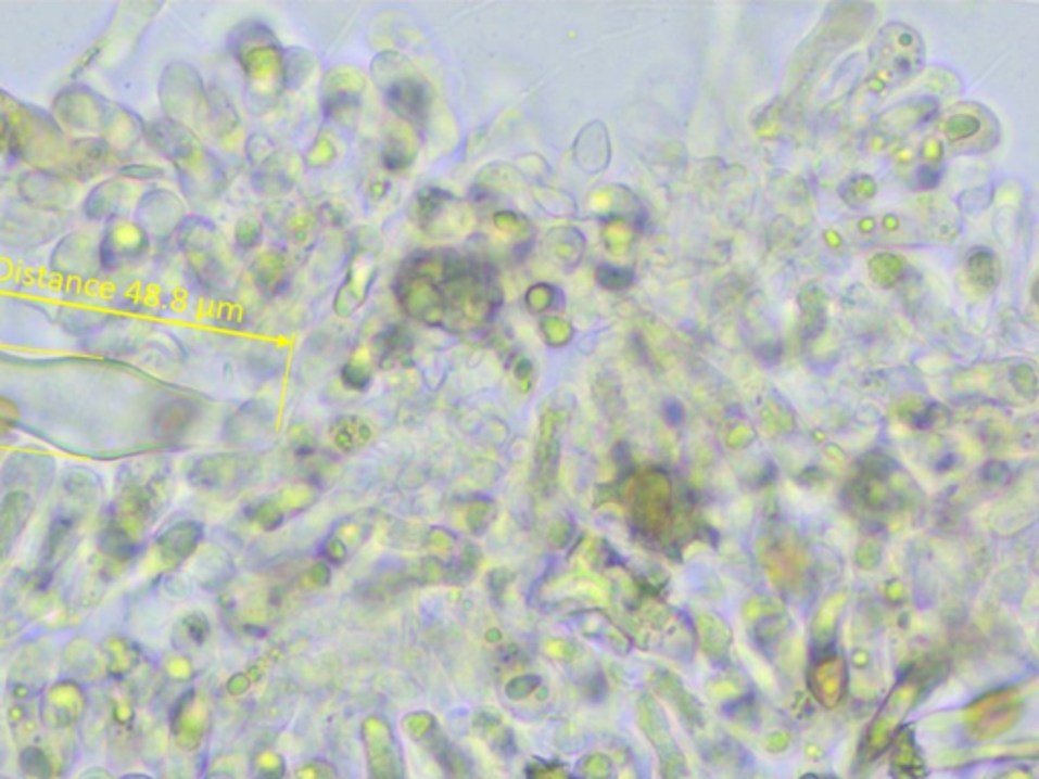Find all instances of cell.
Returning <instances> with one entry per match:
<instances>
[{
    "mask_svg": "<svg viewBox=\"0 0 1039 779\" xmlns=\"http://www.w3.org/2000/svg\"><path fill=\"white\" fill-rule=\"evenodd\" d=\"M4 755H7V748H4V739H2V732H0V765L4 762Z\"/></svg>",
    "mask_w": 1039,
    "mask_h": 779,
    "instance_id": "obj_34",
    "label": "cell"
},
{
    "mask_svg": "<svg viewBox=\"0 0 1039 779\" xmlns=\"http://www.w3.org/2000/svg\"><path fill=\"white\" fill-rule=\"evenodd\" d=\"M163 668L165 672L175 678V680H183L189 676V662L181 654H169L165 655L163 660Z\"/></svg>",
    "mask_w": 1039,
    "mask_h": 779,
    "instance_id": "obj_30",
    "label": "cell"
},
{
    "mask_svg": "<svg viewBox=\"0 0 1039 779\" xmlns=\"http://www.w3.org/2000/svg\"><path fill=\"white\" fill-rule=\"evenodd\" d=\"M413 345H415V340H413L410 331L404 325H398V323H392L376 337V347H378L382 359L404 358V356L410 354Z\"/></svg>",
    "mask_w": 1039,
    "mask_h": 779,
    "instance_id": "obj_20",
    "label": "cell"
},
{
    "mask_svg": "<svg viewBox=\"0 0 1039 779\" xmlns=\"http://www.w3.org/2000/svg\"><path fill=\"white\" fill-rule=\"evenodd\" d=\"M413 209L420 230L433 240L455 238L471 224V209L467 203L445 189H420Z\"/></svg>",
    "mask_w": 1039,
    "mask_h": 779,
    "instance_id": "obj_5",
    "label": "cell"
},
{
    "mask_svg": "<svg viewBox=\"0 0 1039 779\" xmlns=\"http://www.w3.org/2000/svg\"><path fill=\"white\" fill-rule=\"evenodd\" d=\"M121 779H151V778H147V776H140V774H130V776H125V778H121Z\"/></svg>",
    "mask_w": 1039,
    "mask_h": 779,
    "instance_id": "obj_35",
    "label": "cell"
},
{
    "mask_svg": "<svg viewBox=\"0 0 1039 779\" xmlns=\"http://www.w3.org/2000/svg\"><path fill=\"white\" fill-rule=\"evenodd\" d=\"M595 274H597V282L609 291H623L634 282V272L621 266L599 265Z\"/></svg>",
    "mask_w": 1039,
    "mask_h": 779,
    "instance_id": "obj_26",
    "label": "cell"
},
{
    "mask_svg": "<svg viewBox=\"0 0 1039 779\" xmlns=\"http://www.w3.org/2000/svg\"><path fill=\"white\" fill-rule=\"evenodd\" d=\"M514 374L518 375V378L532 375V361L524 358V356H516V358H514Z\"/></svg>",
    "mask_w": 1039,
    "mask_h": 779,
    "instance_id": "obj_32",
    "label": "cell"
},
{
    "mask_svg": "<svg viewBox=\"0 0 1039 779\" xmlns=\"http://www.w3.org/2000/svg\"><path fill=\"white\" fill-rule=\"evenodd\" d=\"M159 510L161 496L153 482L135 475L121 482L98 531V550L109 566H125L139 554Z\"/></svg>",
    "mask_w": 1039,
    "mask_h": 779,
    "instance_id": "obj_2",
    "label": "cell"
},
{
    "mask_svg": "<svg viewBox=\"0 0 1039 779\" xmlns=\"http://www.w3.org/2000/svg\"><path fill=\"white\" fill-rule=\"evenodd\" d=\"M541 331H543L544 342L548 343L550 347H560V345H567L571 342L573 337V329L562 321L559 317H544L543 323H541Z\"/></svg>",
    "mask_w": 1039,
    "mask_h": 779,
    "instance_id": "obj_27",
    "label": "cell"
},
{
    "mask_svg": "<svg viewBox=\"0 0 1039 779\" xmlns=\"http://www.w3.org/2000/svg\"><path fill=\"white\" fill-rule=\"evenodd\" d=\"M392 289L410 319L449 333L492 325L504 303L496 265L480 254L453 248L410 254Z\"/></svg>",
    "mask_w": 1039,
    "mask_h": 779,
    "instance_id": "obj_1",
    "label": "cell"
},
{
    "mask_svg": "<svg viewBox=\"0 0 1039 779\" xmlns=\"http://www.w3.org/2000/svg\"><path fill=\"white\" fill-rule=\"evenodd\" d=\"M63 666L72 674L74 680H92L104 668L100 648L93 646L90 639H72L63 652Z\"/></svg>",
    "mask_w": 1039,
    "mask_h": 779,
    "instance_id": "obj_15",
    "label": "cell"
},
{
    "mask_svg": "<svg viewBox=\"0 0 1039 779\" xmlns=\"http://www.w3.org/2000/svg\"><path fill=\"white\" fill-rule=\"evenodd\" d=\"M230 48L236 62L240 63L261 100L277 98L282 86L284 48L280 46L273 29L256 18L242 21L230 37Z\"/></svg>",
    "mask_w": 1039,
    "mask_h": 779,
    "instance_id": "obj_4",
    "label": "cell"
},
{
    "mask_svg": "<svg viewBox=\"0 0 1039 779\" xmlns=\"http://www.w3.org/2000/svg\"><path fill=\"white\" fill-rule=\"evenodd\" d=\"M205 636H207V622L203 620L202 615H187L179 624L175 625L173 639H175L177 646H183V643L200 646Z\"/></svg>",
    "mask_w": 1039,
    "mask_h": 779,
    "instance_id": "obj_24",
    "label": "cell"
},
{
    "mask_svg": "<svg viewBox=\"0 0 1039 779\" xmlns=\"http://www.w3.org/2000/svg\"><path fill=\"white\" fill-rule=\"evenodd\" d=\"M86 711L88 694L74 678H63L47 686L37 706L41 723L51 731H63L78 725Z\"/></svg>",
    "mask_w": 1039,
    "mask_h": 779,
    "instance_id": "obj_8",
    "label": "cell"
},
{
    "mask_svg": "<svg viewBox=\"0 0 1039 779\" xmlns=\"http://www.w3.org/2000/svg\"><path fill=\"white\" fill-rule=\"evenodd\" d=\"M79 779H112V776H110L106 769H102V767H92V769L84 771V774L79 776Z\"/></svg>",
    "mask_w": 1039,
    "mask_h": 779,
    "instance_id": "obj_33",
    "label": "cell"
},
{
    "mask_svg": "<svg viewBox=\"0 0 1039 779\" xmlns=\"http://www.w3.org/2000/svg\"><path fill=\"white\" fill-rule=\"evenodd\" d=\"M313 55L305 49H284V62H282V86L284 88H299L305 84L313 72Z\"/></svg>",
    "mask_w": 1039,
    "mask_h": 779,
    "instance_id": "obj_21",
    "label": "cell"
},
{
    "mask_svg": "<svg viewBox=\"0 0 1039 779\" xmlns=\"http://www.w3.org/2000/svg\"><path fill=\"white\" fill-rule=\"evenodd\" d=\"M100 482L88 473H72L63 480L62 496L58 501L55 514L63 515L76 524H84L98 508Z\"/></svg>",
    "mask_w": 1039,
    "mask_h": 779,
    "instance_id": "obj_11",
    "label": "cell"
},
{
    "mask_svg": "<svg viewBox=\"0 0 1039 779\" xmlns=\"http://www.w3.org/2000/svg\"><path fill=\"white\" fill-rule=\"evenodd\" d=\"M378 254L380 242L370 232H359L352 252V260L347 266L345 279L333 301V309L340 317H350L356 312L372 291L376 274H378Z\"/></svg>",
    "mask_w": 1039,
    "mask_h": 779,
    "instance_id": "obj_6",
    "label": "cell"
},
{
    "mask_svg": "<svg viewBox=\"0 0 1039 779\" xmlns=\"http://www.w3.org/2000/svg\"><path fill=\"white\" fill-rule=\"evenodd\" d=\"M254 279L261 286V291H264V295H279L291 279V268L287 263V256L277 250L264 252L263 256L256 258Z\"/></svg>",
    "mask_w": 1039,
    "mask_h": 779,
    "instance_id": "obj_17",
    "label": "cell"
},
{
    "mask_svg": "<svg viewBox=\"0 0 1039 779\" xmlns=\"http://www.w3.org/2000/svg\"><path fill=\"white\" fill-rule=\"evenodd\" d=\"M18 765L23 774L31 779H53L55 764L47 749L41 745H27L18 753Z\"/></svg>",
    "mask_w": 1039,
    "mask_h": 779,
    "instance_id": "obj_22",
    "label": "cell"
},
{
    "mask_svg": "<svg viewBox=\"0 0 1039 779\" xmlns=\"http://www.w3.org/2000/svg\"><path fill=\"white\" fill-rule=\"evenodd\" d=\"M263 240V224L256 219L244 218L238 221L236 242L240 248L250 250L258 246Z\"/></svg>",
    "mask_w": 1039,
    "mask_h": 779,
    "instance_id": "obj_28",
    "label": "cell"
},
{
    "mask_svg": "<svg viewBox=\"0 0 1039 779\" xmlns=\"http://www.w3.org/2000/svg\"><path fill=\"white\" fill-rule=\"evenodd\" d=\"M79 545V524L63 518V515L53 514L49 526H47L46 538L39 550V561L33 573V589L43 591L53 577L60 573L65 562L69 561L76 552Z\"/></svg>",
    "mask_w": 1039,
    "mask_h": 779,
    "instance_id": "obj_7",
    "label": "cell"
},
{
    "mask_svg": "<svg viewBox=\"0 0 1039 779\" xmlns=\"http://www.w3.org/2000/svg\"><path fill=\"white\" fill-rule=\"evenodd\" d=\"M370 76L389 106L404 125L415 128L429 120L433 106V88L415 63L398 51L378 53L370 65Z\"/></svg>",
    "mask_w": 1039,
    "mask_h": 779,
    "instance_id": "obj_3",
    "label": "cell"
},
{
    "mask_svg": "<svg viewBox=\"0 0 1039 779\" xmlns=\"http://www.w3.org/2000/svg\"><path fill=\"white\" fill-rule=\"evenodd\" d=\"M527 309L534 315H544L548 311H559L562 305V291L548 282L532 284L524 295Z\"/></svg>",
    "mask_w": 1039,
    "mask_h": 779,
    "instance_id": "obj_23",
    "label": "cell"
},
{
    "mask_svg": "<svg viewBox=\"0 0 1039 779\" xmlns=\"http://www.w3.org/2000/svg\"><path fill=\"white\" fill-rule=\"evenodd\" d=\"M202 540V528L195 522H179L163 532L155 542V559L165 569L186 562Z\"/></svg>",
    "mask_w": 1039,
    "mask_h": 779,
    "instance_id": "obj_13",
    "label": "cell"
},
{
    "mask_svg": "<svg viewBox=\"0 0 1039 779\" xmlns=\"http://www.w3.org/2000/svg\"><path fill=\"white\" fill-rule=\"evenodd\" d=\"M583 248L585 240L573 228H553L544 238L546 254L560 266L576 265Z\"/></svg>",
    "mask_w": 1039,
    "mask_h": 779,
    "instance_id": "obj_18",
    "label": "cell"
},
{
    "mask_svg": "<svg viewBox=\"0 0 1039 779\" xmlns=\"http://www.w3.org/2000/svg\"><path fill=\"white\" fill-rule=\"evenodd\" d=\"M364 95V76L352 67L331 69L321 88V108L338 125H352Z\"/></svg>",
    "mask_w": 1039,
    "mask_h": 779,
    "instance_id": "obj_10",
    "label": "cell"
},
{
    "mask_svg": "<svg viewBox=\"0 0 1039 779\" xmlns=\"http://www.w3.org/2000/svg\"><path fill=\"white\" fill-rule=\"evenodd\" d=\"M47 654L37 643L27 646L13 664L7 682V702L16 708H33L47 688Z\"/></svg>",
    "mask_w": 1039,
    "mask_h": 779,
    "instance_id": "obj_9",
    "label": "cell"
},
{
    "mask_svg": "<svg viewBox=\"0 0 1039 779\" xmlns=\"http://www.w3.org/2000/svg\"><path fill=\"white\" fill-rule=\"evenodd\" d=\"M0 779H11V778H4V776H0Z\"/></svg>",
    "mask_w": 1039,
    "mask_h": 779,
    "instance_id": "obj_36",
    "label": "cell"
},
{
    "mask_svg": "<svg viewBox=\"0 0 1039 779\" xmlns=\"http://www.w3.org/2000/svg\"><path fill=\"white\" fill-rule=\"evenodd\" d=\"M189 421H191V408L175 403V405L163 410V414L159 419V426H161L163 435H179L189 424Z\"/></svg>",
    "mask_w": 1039,
    "mask_h": 779,
    "instance_id": "obj_25",
    "label": "cell"
},
{
    "mask_svg": "<svg viewBox=\"0 0 1039 779\" xmlns=\"http://www.w3.org/2000/svg\"><path fill=\"white\" fill-rule=\"evenodd\" d=\"M110 725L116 732H130L137 718V699L130 686L116 682L109 701Z\"/></svg>",
    "mask_w": 1039,
    "mask_h": 779,
    "instance_id": "obj_19",
    "label": "cell"
},
{
    "mask_svg": "<svg viewBox=\"0 0 1039 779\" xmlns=\"http://www.w3.org/2000/svg\"><path fill=\"white\" fill-rule=\"evenodd\" d=\"M104 671L114 682H125L132 672L139 668L142 652L135 639L126 636H109L100 646Z\"/></svg>",
    "mask_w": 1039,
    "mask_h": 779,
    "instance_id": "obj_14",
    "label": "cell"
},
{
    "mask_svg": "<svg viewBox=\"0 0 1039 779\" xmlns=\"http://www.w3.org/2000/svg\"><path fill=\"white\" fill-rule=\"evenodd\" d=\"M343 382L350 388L364 390L370 384V370L362 361H347L342 370Z\"/></svg>",
    "mask_w": 1039,
    "mask_h": 779,
    "instance_id": "obj_29",
    "label": "cell"
},
{
    "mask_svg": "<svg viewBox=\"0 0 1039 779\" xmlns=\"http://www.w3.org/2000/svg\"><path fill=\"white\" fill-rule=\"evenodd\" d=\"M21 419L18 406L7 396H0V429H11Z\"/></svg>",
    "mask_w": 1039,
    "mask_h": 779,
    "instance_id": "obj_31",
    "label": "cell"
},
{
    "mask_svg": "<svg viewBox=\"0 0 1039 779\" xmlns=\"http://www.w3.org/2000/svg\"><path fill=\"white\" fill-rule=\"evenodd\" d=\"M417 141L410 126L390 128L382 144V163L389 171H404L417 161Z\"/></svg>",
    "mask_w": 1039,
    "mask_h": 779,
    "instance_id": "obj_16",
    "label": "cell"
},
{
    "mask_svg": "<svg viewBox=\"0 0 1039 779\" xmlns=\"http://www.w3.org/2000/svg\"><path fill=\"white\" fill-rule=\"evenodd\" d=\"M35 501L31 494L7 491L0 501V564L13 552L21 534L29 526Z\"/></svg>",
    "mask_w": 1039,
    "mask_h": 779,
    "instance_id": "obj_12",
    "label": "cell"
}]
</instances>
